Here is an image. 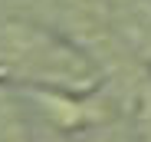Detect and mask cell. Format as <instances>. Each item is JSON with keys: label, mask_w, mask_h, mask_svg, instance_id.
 I'll use <instances>...</instances> for the list:
<instances>
[{"label": "cell", "mask_w": 151, "mask_h": 142, "mask_svg": "<svg viewBox=\"0 0 151 142\" xmlns=\"http://www.w3.org/2000/svg\"><path fill=\"white\" fill-rule=\"evenodd\" d=\"M0 66L13 69L20 76L63 83V86L92 83V66L79 53H72L69 46L33 27H17V23L0 30Z\"/></svg>", "instance_id": "obj_1"}]
</instances>
